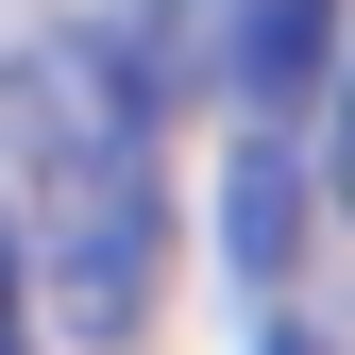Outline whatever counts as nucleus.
<instances>
[{"label":"nucleus","mask_w":355,"mask_h":355,"mask_svg":"<svg viewBox=\"0 0 355 355\" xmlns=\"http://www.w3.org/2000/svg\"><path fill=\"white\" fill-rule=\"evenodd\" d=\"M322 187H338V220H355V68H338V136H322Z\"/></svg>","instance_id":"nucleus-5"},{"label":"nucleus","mask_w":355,"mask_h":355,"mask_svg":"<svg viewBox=\"0 0 355 355\" xmlns=\"http://www.w3.org/2000/svg\"><path fill=\"white\" fill-rule=\"evenodd\" d=\"M288 203H304V187H288V153L254 136V153H237V271H288Z\"/></svg>","instance_id":"nucleus-3"},{"label":"nucleus","mask_w":355,"mask_h":355,"mask_svg":"<svg viewBox=\"0 0 355 355\" xmlns=\"http://www.w3.org/2000/svg\"><path fill=\"white\" fill-rule=\"evenodd\" d=\"M0 136H17V254L34 304L119 355L153 322V254H169V187H153V85L119 34H51L0 68Z\"/></svg>","instance_id":"nucleus-1"},{"label":"nucleus","mask_w":355,"mask_h":355,"mask_svg":"<svg viewBox=\"0 0 355 355\" xmlns=\"http://www.w3.org/2000/svg\"><path fill=\"white\" fill-rule=\"evenodd\" d=\"M51 338V304H34V254H17V220H0V355H34Z\"/></svg>","instance_id":"nucleus-4"},{"label":"nucleus","mask_w":355,"mask_h":355,"mask_svg":"<svg viewBox=\"0 0 355 355\" xmlns=\"http://www.w3.org/2000/svg\"><path fill=\"white\" fill-rule=\"evenodd\" d=\"M220 17H237V102H254V119L322 102V51H338V0H220Z\"/></svg>","instance_id":"nucleus-2"}]
</instances>
